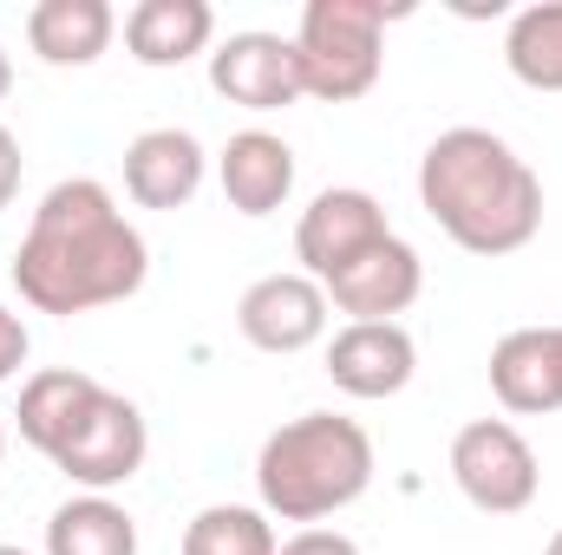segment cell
Here are the masks:
<instances>
[{"mask_svg": "<svg viewBox=\"0 0 562 555\" xmlns=\"http://www.w3.org/2000/svg\"><path fill=\"white\" fill-rule=\"evenodd\" d=\"M504 66L530 92H562V0H537L504 26Z\"/></svg>", "mask_w": 562, "mask_h": 555, "instance_id": "cell-19", "label": "cell"}, {"mask_svg": "<svg viewBox=\"0 0 562 555\" xmlns=\"http://www.w3.org/2000/svg\"><path fill=\"white\" fill-rule=\"evenodd\" d=\"M327 287L301 269H281V275H262L243 287L236 301V333L256 347V353H307L314 340H327Z\"/></svg>", "mask_w": 562, "mask_h": 555, "instance_id": "cell-8", "label": "cell"}, {"mask_svg": "<svg viewBox=\"0 0 562 555\" xmlns=\"http://www.w3.org/2000/svg\"><path fill=\"white\" fill-rule=\"evenodd\" d=\"M144 457H150V424H144V412L125 393L105 386L92 399V412L79 418V431L59 444L53 471L66 484H79V490H92V497H112L119 484H132L144 471Z\"/></svg>", "mask_w": 562, "mask_h": 555, "instance_id": "cell-6", "label": "cell"}, {"mask_svg": "<svg viewBox=\"0 0 562 555\" xmlns=\"http://www.w3.org/2000/svg\"><path fill=\"white\" fill-rule=\"evenodd\" d=\"M0 457H7V418H0Z\"/></svg>", "mask_w": 562, "mask_h": 555, "instance_id": "cell-26", "label": "cell"}, {"mask_svg": "<svg viewBox=\"0 0 562 555\" xmlns=\"http://www.w3.org/2000/svg\"><path fill=\"white\" fill-rule=\"evenodd\" d=\"M105 386L92 380V373H79V366H46V373H33L26 386H20V438L40 451V457H59V444L79 431V418L92 412V399H99Z\"/></svg>", "mask_w": 562, "mask_h": 555, "instance_id": "cell-16", "label": "cell"}, {"mask_svg": "<svg viewBox=\"0 0 562 555\" xmlns=\"http://www.w3.org/2000/svg\"><path fill=\"white\" fill-rule=\"evenodd\" d=\"M0 555H26V550H13V543H0Z\"/></svg>", "mask_w": 562, "mask_h": 555, "instance_id": "cell-27", "label": "cell"}, {"mask_svg": "<svg viewBox=\"0 0 562 555\" xmlns=\"http://www.w3.org/2000/svg\"><path fill=\"white\" fill-rule=\"evenodd\" d=\"M406 7L380 0H307L294 26V59H301V92L321 105H353L380 86L386 66V20Z\"/></svg>", "mask_w": 562, "mask_h": 555, "instance_id": "cell-4", "label": "cell"}, {"mask_svg": "<svg viewBox=\"0 0 562 555\" xmlns=\"http://www.w3.org/2000/svg\"><path fill=\"white\" fill-rule=\"evenodd\" d=\"M46 555H138V517L112 497H66L46 517Z\"/></svg>", "mask_w": 562, "mask_h": 555, "instance_id": "cell-18", "label": "cell"}, {"mask_svg": "<svg viewBox=\"0 0 562 555\" xmlns=\"http://www.w3.org/2000/svg\"><path fill=\"white\" fill-rule=\"evenodd\" d=\"M451 484L484 517H524L543 490V464L510 418H471L451 438Z\"/></svg>", "mask_w": 562, "mask_h": 555, "instance_id": "cell-5", "label": "cell"}, {"mask_svg": "<svg viewBox=\"0 0 562 555\" xmlns=\"http://www.w3.org/2000/svg\"><path fill=\"white\" fill-rule=\"evenodd\" d=\"M373 484V438L347 412H301L262 438L256 490L262 510L281 523H327L347 503H360Z\"/></svg>", "mask_w": 562, "mask_h": 555, "instance_id": "cell-3", "label": "cell"}, {"mask_svg": "<svg viewBox=\"0 0 562 555\" xmlns=\"http://www.w3.org/2000/svg\"><path fill=\"white\" fill-rule=\"evenodd\" d=\"M210 86H216L229 105H243V112H288L294 99H307V92H301L294 39L262 33V26L229 33V39L210 53Z\"/></svg>", "mask_w": 562, "mask_h": 555, "instance_id": "cell-9", "label": "cell"}, {"mask_svg": "<svg viewBox=\"0 0 562 555\" xmlns=\"http://www.w3.org/2000/svg\"><path fill=\"white\" fill-rule=\"evenodd\" d=\"M13 92V59H7V46H0V99Z\"/></svg>", "mask_w": 562, "mask_h": 555, "instance_id": "cell-24", "label": "cell"}, {"mask_svg": "<svg viewBox=\"0 0 562 555\" xmlns=\"http://www.w3.org/2000/svg\"><path fill=\"white\" fill-rule=\"evenodd\" d=\"M210 39H216V7L210 0H138L125 13V53L150 72L190 66L196 53H210Z\"/></svg>", "mask_w": 562, "mask_h": 555, "instance_id": "cell-15", "label": "cell"}, {"mask_svg": "<svg viewBox=\"0 0 562 555\" xmlns=\"http://www.w3.org/2000/svg\"><path fill=\"white\" fill-rule=\"evenodd\" d=\"M419 373V347L400 320H347L327 340V380L347 399H400Z\"/></svg>", "mask_w": 562, "mask_h": 555, "instance_id": "cell-10", "label": "cell"}, {"mask_svg": "<svg viewBox=\"0 0 562 555\" xmlns=\"http://www.w3.org/2000/svg\"><path fill=\"white\" fill-rule=\"evenodd\" d=\"M386 236H393V223H386L380 196H373V190H353V183H334V190H321V196L301 209V223H294V256H301V275L334 281L340 269H353L367 249H380Z\"/></svg>", "mask_w": 562, "mask_h": 555, "instance_id": "cell-7", "label": "cell"}, {"mask_svg": "<svg viewBox=\"0 0 562 555\" xmlns=\"http://www.w3.org/2000/svg\"><path fill=\"white\" fill-rule=\"evenodd\" d=\"M26 353H33V340H26V320H20L13 307H0V386H7V380H20Z\"/></svg>", "mask_w": 562, "mask_h": 555, "instance_id": "cell-21", "label": "cell"}, {"mask_svg": "<svg viewBox=\"0 0 562 555\" xmlns=\"http://www.w3.org/2000/svg\"><path fill=\"white\" fill-rule=\"evenodd\" d=\"M150 275V249L99 177H66L40 196L20 249L13 287L33 314H99L132 301Z\"/></svg>", "mask_w": 562, "mask_h": 555, "instance_id": "cell-1", "label": "cell"}, {"mask_svg": "<svg viewBox=\"0 0 562 555\" xmlns=\"http://www.w3.org/2000/svg\"><path fill=\"white\" fill-rule=\"evenodd\" d=\"M276 555H367V550H360L353 536H340V530H321V523H314V530H294Z\"/></svg>", "mask_w": 562, "mask_h": 555, "instance_id": "cell-22", "label": "cell"}, {"mask_svg": "<svg viewBox=\"0 0 562 555\" xmlns=\"http://www.w3.org/2000/svg\"><path fill=\"white\" fill-rule=\"evenodd\" d=\"M543 555H562V530H557V536H550V550H543Z\"/></svg>", "mask_w": 562, "mask_h": 555, "instance_id": "cell-25", "label": "cell"}, {"mask_svg": "<svg viewBox=\"0 0 562 555\" xmlns=\"http://www.w3.org/2000/svg\"><path fill=\"white\" fill-rule=\"evenodd\" d=\"M210 177V150L177 132V125H157V132H138L125 144V196L138 209H183Z\"/></svg>", "mask_w": 562, "mask_h": 555, "instance_id": "cell-13", "label": "cell"}, {"mask_svg": "<svg viewBox=\"0 0 562 555\" xmlns=\"http://www.w3.org/2000/svg\"><path fill=\"white\" fill-rule=\"evenodd\" d=\"M112 39H119L112 0H40L26 13V46L46 66H92L112 53Z\"/></svg>", "mask_w": 562, "mask_h": 555, "instance_id": "cell-17", "label": "cell"}, {"mask_svg": "<svg viewBox=\"0 0 562 555\" xmlns=\"http://www.w3.org/2000/svg\"><path fill=\"white\" fill-rule=\"evenodd\" d=\"M276 517L249 503H210L183 523V555H276Z\"/></svg>", "mask_w": 562, "mask_h": 555, "instance_id": "cell-20", "label": "cell"}, {"mask_svg": "<svg viewBox=\"0 0 562 555\" xmlns=\"http://www.w3.org/2000/svg\"><path fill=\"white\" fill-rule=\"evenodd\" d=\"M20 170H26V157H20V138L0 125V209L20 196Z\"/></svg>", "mask_w": 562, "mask_h": 555, "instance_id": "cell-23", "label": "cell"}, {"mask_svg": "<svg viewBox=\"0 0 562 555\" xmlns=\"http://www.w3.org/2000/svg\"><path fill=\"white\" fill-rule=\"evenodd\" d=\"M327 287V307H340L347 320H400L425 294V262L406 236H386L380 249H367L353 269H340Z\"/></svg>", "mask_w": 562, "mask_h": 555, "instance_id": "cell-11", "label": "cell"}, {"mask_svg": "<svg viewBox=\"0 0 562 555\" xmlns=\"http://www.w3.org/2000/svg\"><path fill=\"white\" fill-rule=\"evenodd\" d=\"M425 216L464 249V256H517L543 229V177L484 125H451L419 157Z\"/></svg>", "mask_w": 562, "mask_h": 555, "instance_id": "cell-2", "label": "cell"}, {"mask_svg": "<svg viewBox=\"0 0 562 555\" xmlns=\"http://www.w3.org/2000/svg\"><path fill=\"white\" fill-rule=\"evenodd\" d=\"M216 183H223V203L236 216L262 223L294 196V150L276 132H236L216 150Z\"/></svg>", "mask_w": 562, "mask_h": 555, "instance_id": "cell-14", "label": "cell"}, {"mask_svg": "<svg viewBox=\"0 0 562 555\" xmlns=\"http://www.w3.org/2000/svg\"><path fill=\"white\" fill-rule=\"evenodd\" d=\"M491 393L517 418L562 412V327H517L491 347Z\"/></svg>", "mask_w": 562, "mask_h": 555, "instance_id": "cell-12", "label": "cell"}]
</instances>
